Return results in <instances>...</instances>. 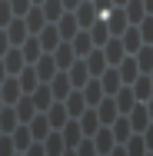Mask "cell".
I'll return each instance as SVG.
<instances>
[{
  "mask_svg": "<svg viewBox=\"0 0 153 156\" xmlns=\"http://www.w3.org/2000/svg\"><path fill=\"white\" fill-rule=\"evenodd\" d=\"M50 93H53V96H60V100H67V93H70V80H67V73L53 76V83H50Z\"/></svg>",
  "mask_w": 153,
  "mask_h": 156,
  "instance_id": "obj_11",
  "label": "cell"
},
{
  "mask_svg": "<svg viewBox=\"0 0 153 156\" xmlns=\"http://www.w3.org/2000/svg\"><path fill=\"white\" fill-rule=\"evenodd\" d=\"M117 70H120V80H123V83H133V80H137V73H140V63H137V57L130 53Z\"/></svg>",
  "mask_w": 153,
  "mask_h": 156,
  "instance_id": "obj_2",
  "label": "cell"
},
{
  "mask_svg": "<svg viewBox=\"0 0 153 156\" xmlns=\"http://www.w3.org/2000/svg\"><path fill=\"white\" fill-rule=\"evenodd\" d=\"M126 150H130V153H143V150H147V143H143L140 136H137V140L130 136V143H126Z\"/></svg>",
  "mask_w": 153,
  "mask_h": 156,
  "instance_id": "obj_26",
  "label": "cell"
},
{
  "mask_svg": "<svg viewBox=\"0 0 153 156\" xmlns=\"http://www.w3.org/2000/svg\"><path fill=\"white\" fill-rule=\"evenodd\" d=\"M83 103H87L83 93H67V113H70V116H80V113H83Z\"/></svg>",
  "mask_w": 153,
  "mask_h": 156,
  "instance_id": "obj_12",
  "label": "cell"
},
{
  "mask_svg": "<svg viewBox=\"0 0 153 156\" xmlns=\"http://www.w3.org/2000/svg\"><path fill=\"white\" fill-rule=\"evenodd\" d=\"M140 43H143V33H140V27L123 30V50H126V53H137V50H140Z\"/></svg>",
  "mask_w": 153,
  "mask_h": 156,
  "instance_id": "obj_5",
  "label": "cell"
},
{
  "mask_svg": "<svg viewBox=\"0 0 153 156\" xmlns=\"http://www.w3.org/2000/svg\"><path fill=\"white\" fill-rule=\"evenodd\" d=\"M90 73H103V66H107V57H103V50H90Z\"/></svg>",
  "mask_w": 153,
  "mask_h": 156,
  "instance_id": "obj_17",
  "label": "cell"
},
{
  "mask_svg": "<svg viewBox=\"0 0 153 156\" xmlns=\"http://www.w3.org/2000/svg\"><path fill=\"white\" fill-rule=\"evenodd\" d=\"M33 136H47V120H37V126H33Z\"/></svg>",
  "mask_w": 153,
  "mask_h": 156,
  "instance_id": "obj_29",
  "label": "cell"
},
{
  "mask_svg": "<svg viewBox=\"0 0 153 156\" xmlns=\"http://www.w3.org/2000/svg\"><path fill=\"white\" fill-rule=\"evenodd\" d=\"M137 27H140V33H143V40H147V43H153V13L143 20V23H137Z\"/></svg>",
  "mask_w": 153,
  "mask_h": 156,
  "instance_id": "obj_23",
  "label": "cell"
},
{
  "mask_svg": "<svg viewBox=\"0 0 153 156\" xmlns=\"http://www.w3.org/2000/svg\"><path fill=\"white\" fill-rule=\"evenodd\" d=\"M97 106H100V110H97V116H100L103 123H113V120H117V106H113V100H107V96H103Z\"/></svg>",
  "mask_w": 153,
  "mask_h": 156,
  "instance_id": "obj_9",
  "label": "cell"
},
{
  "mask_svg": "<svg viewBox=\"0 0 153 156\" xmlns=\"http://www.w3.org/2000/svg\"><path fill=\"white\" fill-rule=\"evenodd\" d=\"M63 3H67V7H77V3H80V0H63Z\"/></svg>",
  "mask_w": 153,
  "mask_h": 156,
  "instance_id": "obj_32",
  "label": "cell"
},
{
  "mask_svg": "<svg viewBox=\"0 0 153 156\" xmlns=\"http://www.w3.org/2000/svg\"><path fill=\"white\" fill-rule=\"evenodd\" d=\"M80 116H83V120H80V129H83L87 136H90V133H97V120H100V116H97V113H87V110H83Z\"/></svg>",
  "mask_w": 153,
  "mask_h": 156,
  "instance_id": "obj_19",
  "label": "cell"
},
{
  "mask_svg": "<svg viewBox=\"0 0 153 156\" xmlns=\"http://www.w3.org/2000/svg\"><path fill=\"white\" fill-rule=\"evenodd\" d=\"M130 133H133V129H130V120H117V126H113V136H117V140H126Z\"/></svg>",
  "mask_w": 153,
  "mask_h": 156,
  "instance_id": "obj_22",
  "label": "cell"
},
{
  "mask_svg": "<svg viewBox=\"0 0 153 156\" xmlns=\"http://www.w3.org/2000/svg\"><path fill=\"white\" fill-rule=\"evenodd\" d=\"M47 123L53 126V129H57V126H63V123H67V106L50 103V106H47Z\"/></svg>",
  "mask_w": 153,
  "mask_h": 156,
  "instance_id": "obj_7",
  "label": "cell"
},
{
  "mask_svg": "<svg viewBox=\"0 0 153 156\" xmlns=\"http://www.w3.org/2000/svg\"><path fill=\"white\" fill-rule=\"evenodd\" d=\"M77 129H80L77 123H70V126H67V146H73V143H77ZM80 133H83V129H80Z\"/></svg>",
  "mask_w": 153,
  "mask_h": 156,
  "instance_id": "obj_27",
  "label": "cell"
},
{
  "mask_svg": "<svg viewBox=\"0 0 153 156\" xmlns=\"http://www.w3.org/2000/svg\"><path fill=\"white\" fill-rule=\"evenodd\" d=\"M133 57H137V63H140V70H153V47H140Z\"/></svg>",
  "mask_w": 153,
  "mask_h": 156,
  "instance_id": "obj_14",
  "label": "cell"
},
{
  "mask_svg": "<svg viewBox=\"0 0 153 156\" xmlns=\"http://www.w3.org/2000/svg\"><path fill=\"white\" fill-rule=\"evenodd\" d=\"M143 133H147V146H150V150H153V126H147Z\"/></svg>",
  "mask_w": 153,
  "mask_h": 156,
  "instance_id": "obj_30",
  "label": "cell"
},
{
  "mask_svg": "<svg viewBox=\"0 0 153 156\" xmlns=\"http://www.w3.org/2000/svg\"><path fill=\"white\" fill-rule=\"evenodd\" d=\"M143 13H147L143 0H126V20H130V23H137V20H140Z\"/></svg>",
  "mask_w": 153,
  "mask_h": 156,
  "instance_id": "obj_13",
  "label": "cell"
},
{
  "mask_svg": "<svg viewBox=\"0 0 153 156\" xmlns=\"http://www.w3.org/2000/svg\"><path fill=\"white\" fill-rule=\"evenodd\" d=\"M90 50H93V37H90V33H80V37H73V53H77V57H87Z\"/></svg>",
  "mask_w": 153,
  "mask_h": 156,
  "instance_id": "obj_10",
  "label": "cell"
},
{
  "mask_svg": "<svg viewBox=\"0 0 153 156\" xmlns=\"http://www.w3.org/2000/svg\"><path fill=\"white\" fill-rule=\"evenodd\" d=\"M117 3H126V0H117Z\"/></svg>",
  "mask_w": 153,
  "mask_h": 156,
  "instance_id": "obj_34",
  "label": "cell"
},
{
  "mask_svg": "<svg viewBox=\"0 0 153 156\" xmlns=\"http://www.w3.org/2000/svg\"><path fill=\"white\" fill-rule=\"evenodd\" d=\"M57 43H60V33L53 30V27H47V30H43V53H53Z\"/></svg>",
  "mask_w": 153,
  "mask_h": 156,
  "instance_id": "obj_15",
  "label": "cell"
},
{
  "mask_svg": "<svg viewBox=\"0 0 153 156\" xmlns=\"http://www.w3.org/2000/svg\"><path fill=\"white\" fill-rule=\"evenodd\" d=\"M53 70H57V60H53V53H47L43 63H40V80H43V83H50V80H53V76H50Z\"/></svg>",
  "mask_w": 153,
  "mask_h": 156,
  "instance_id": "obj_16",
  "label": "cell"
},
{
  "mask_svg": "<svg viewBox=\"0 0 153 156\" xmlns=\"http://www.w3.org/2000/svg\"><path fill=\"white\" fill-rule=\"evenodd\" d=\"M126 23H130V20H126V13L117 10V13L110 17V33H123V30H126Z\"/></svg>",
  "mask_w": 153,
  "mask_h": 156,
  "instance_id": "obj_20",
  "label": "cell"
},
{
  "mask_svg": "<svg viewBox=\"0 0 153 156\" xmlns=\"http://www.w3.org/2000/svg\"><path fill=\"white\" fill-rule=\"evenodd\" d=\"M67 76H70V83H73V87H83V83L90 80V66L80 60V63H73V66H70V73H67Z\"/></svg>",
  "mask_w": 153,
  "mask_h": 156,
  "instance_id": "obj_3",
  "label": "cell"
},
{
  "mask_svg": "<svg viewBox=\"0 0 153 156\" xmlns=\"http://www.w3.org/2000/svg\"><path fill=\"white\" fill-rule=\"evenodd\" d=\"M133 93H137V100H150L153 96V80L137 76V80H133Z\"/></svg>",
  "mask_w": 153,
  "mask_h": 156,
  "instance_id": "obj_8",
  "label": "cell"
},
{
  "mask_svg": "<svg viewBox=\"0 0 153 156\" xmlns=\"http://www.w3.org/2000/svg\"><path fill=\"white\" fill-rule=\"evenodd\" d=\"M123 53H126V50H123V40H107V43H103V57L110 63H120Z\"/></svg>",
  "mask_w": 153,
  "mask_h": 156,
  "instance_id": "obj_6",
  "label": "cell"
},
{
  "mask_svg": "<svg viewBox=\"0 0 153 156\" xmlns=\"http://www.w3.org/2000/svg\"><path fill=\"white\" fill-rule=\"evenodd\" d=\"M143 7H147V10H150V13H153V0H143Z\"/></svg>",
  "mask_w": 153,
  "mask_h": 156,
  "instance_id": "obj_31",
  "label": "cell"
},
{
  "mask_svg": "<svg viewBox=\"0 0 153 156\" xmlns=\"http://www.w3.org/2000/svg\"><path fill=\"white\" fill-rule=\"evenodd\" d=\"M100 83H103V93H117V90L123 87V80H120V70H103Z\"/></svg>",
  "mask_w": 153,
  "mask_h": 156,
  "instance_id": "obj_4",
  "label": "cell"
},
{
  "mask_svg": "<svg viewBox=\"0 0 153 156\" xmlns=\"http://www.w3.org/2000/svg\"><path fill=\"white\" fill-rule=\"evenodd\" d=\"M130 126H133V133H143V129L150 126V110L133 106V110H130Z\"/></svg>",
  "mask_w": 153,
  "mask_h": 156,
  "instance_id": "obj_1",
  "label": "cell"
},
{
  "mask_svg": "<svg viewBox=\"0 0 153 156\" xmlns=\"http://www.w3.org/2000/svg\"><path fill=\"white\" fill-rule=\"evenodd\" d=\"M60 33H63V37H73V33H77V23H73V17H63V20H60Z\"/></svg>",
  "mask_w": 153,
  "mask_h": 156,
  "instance_id": "obj_24",
  "label": "cell"
},
{
  "mask_svg": "<svg viewBox=\"0 0 153 156\" xmlns=\"http://www.w3.org/2000/svg\"><path fill=\"white\" fill-rule=\"evenodd\" d=\"M60 0H47V17H50V20H57V17H60Z\"/></svg>",
  "mask_w": 153,
  "mask_h": 156,
  "instance_id": "obj_25",
  "label": "cell"
},
{
  "mask_svg": "<svg viewBox=\"0 0 153 156\" xmlns=\"http://www.w3.org/2000/svg\"><path fill=\"white\" fill-rule=\"evenodd\" d=\"M147 103H150V120H153V96H150V100H147Z\"/></svg>",
  "mask_w": 153,
  "mask_h": 156,
  "instance_id": "obj_33",
  "label": "cell"
},
{
  "mask_svg": "<svg viewBox=\"0 0 153 156\" xmlns=\"http://www.w3.org/2000/svg\"><path fill=\"white\" fill-rule=\"evenodd\" d=\"M77 20H83L80 27H93V23H97V10H93L90 3H83V7H80V13H77Z\"/></svg>",
  "mask_w": 153,
  "mask_h": 156,
  "instance_id": "obj_18",
  "label": "cell"
},
{
  "mask_svg": "<svg viewBox=\"0 0 153 156\" xmlns=\"http://www.w3.org/2000/svg\"><path fill=\"white\" fill-rule=\"evenodd\" d=\"M60 146H63V143H60V136H50V140H47V150H50V153H57Z\"/></svg>",
  "mask_w": 153,
  "mask_h": 156,
  "instance_id": "obj_28",
  "label": "cell"
},
{
  "mask_svg": "<svg viewBox=\"0 0 153 156\" xmlns=\"http://www.w3.org/2000/svg\"><path fill=\"white\" fill-rule=\"evenodd\" d=\"M97 150H113V133L110 129H97Z\"/></svg>",
  "mask_w": 153,
  "mask_h": 156,
  "instance_id": "obj_21",
  "label": "cell"
}]
</instances>
